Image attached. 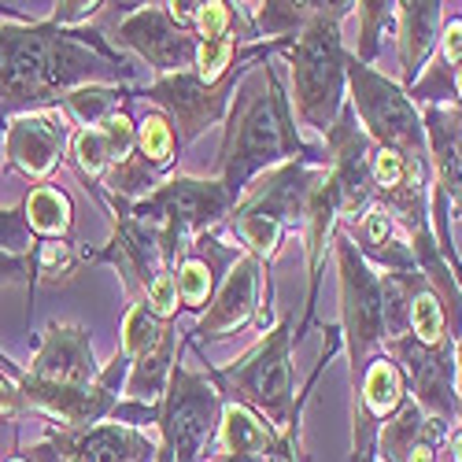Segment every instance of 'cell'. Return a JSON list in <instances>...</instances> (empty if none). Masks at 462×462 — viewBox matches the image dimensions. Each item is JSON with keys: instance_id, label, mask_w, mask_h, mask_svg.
Listing matches in <instances>:
<instances>
[{"instance_id": "6da1fadb", "label": "cell", "mask_w": 462, "mask_h": 462, "mask_svg": "<svg viewBox=\"0 0 462 462\" xmlns=\"http://www.w3.org/2000/svg\"><path fill=\"white\" fill-rule=\"evenodd\" d=\"M292 160L329 163L326 152L303 144V137L296 134L292 104L278 82V70L271 63H263V70L245 82L234 111H229V130L218 156V171H222L218 181L237 204V197L259 171L292 163Z\"/></svg>"}, {"instance_id": "7a4b0ae2", "label": "cell", "mask_w": 462, "mask_h": 462, "mask_svg": "<svg viewBox=\"0 0 462 462\" xmlns=\"http://www.w3.org/2000/svg\"><path fill=\"white\" fill-rule=\"evenodd\" d=\"M326 333H329V344L322 348V359H319L311 381H307V389L300 393V400H296V389H292V363H289V348H292V319L289 315L234 366H226V370L211 366L208 381L218 389V396H226V403H237V407L259 414L266 426H274L282 433V430H289L300 421V407H303L307 393H311L319 374L329 366L337 344H340L337 326H329Z\"/></svg>"}, {"instance_id": "3957f363", "label": "cell", "mask_w": 462, "mask_h": 462, "mask_svg": "<svg viewBox=\"0 0 462 462\" xmlns=\"http://www.w3.org/2000/svg\"><path fill=\"white\" fill-rule=\"evenodd\" d=\"M348 12H356V5H319L315 19L285 49V60L292 67L296 115L319 134H329L344 107V82H348L344 60L348 52L340 45V19Z\"/></svg>"}, {"instance_id": "277c9868", "label": "cell", "mask_w": 462, "mask_h": 462, "mask_svg": "<svg viewBox=\"0 0 462 462\" xmlns=\"http://www.w3.org/2000/svg\"><path fill=\"white\" fill-rule=\"evenodd\" d=\"M344 74H348V86H352L348 104L356 111L359 126L366 130V137L377 148L400 152L407 163H430V144H426V130H421V115L414 100L374 67H363L356 56L344 60Z\"/></svg>"}, {"instance_id": "5b68a950", "label": "cell", "mask_w": 462, "mask_h": 462, "mask_svg": "<svg viewBox=\"0 0 462 462\" xmlns=\"http://www.w3.org/2000/svg\"><path fill=\"white\" fill-rule=\"evenodd\" d=\"M218 421H222V396L208 381V374H192L181 363H174L156 418L163 433L156 462H197L200 451L218 437Z\"/></svg>"}, {"instance_id": "8992f818", "label": "cell", "mask_w": 462, "mask_h": 462, "mask_svg": "<svg viewBox=\"0 0 462 462\" xmlns=\"http://www.w3.org/2000/svg\"><path fill=\"white\" fill-rule=\"evenodd\" d=\"M337 263H340V307H344V337H348L352 352V381L359 384L374 352L389 340V326H384V292L381 278L366 266L359 255L352 234L337 237Z\"/></svg>"}, {"instance_id": "52a82bcc", "label": "cell", "mask_w": 462, "mask_h": 462, "mask_svg": "<svg viewBox=\"0 0 462 462\" xmlns=\"http://www.w3.org/2000/svg\"><path fill=\"white\" fill-rule=\"evenodd\" d=\"M130 377V359L123 352H115V359L100 370L93 384H49L33 381L26 374H15V389L23 403L45 411L52 421H60V430H89L100 426L111 411L119 407V384Z\"/></svg>"}, {"instance_id": "ba28073f", "label": "cell", "mask_w": 462, "mask_h": 462, "mask_svg": "<svg viewBox=\"0 0 462 462\" xmlns=\"http://www.w3.org/2000/svg\"><path fill=\"white\" fill-rule=\"evenodd\" d=\"M104 15L115 19V42L134 49L160 74H181L197 63L200 37H189V30L171 19L167 5H104Z\"/></svg>"}, {"instance_id": "9c48e42d", "label": "cell", "mask_w": 462, "mask_h": 462, "mask_svg": "<svg viewBox=\"0 0 462 462\" xmlns=\"http://www.w3.org/2000/svg\"><path fill=\"white\" fill-rule=\"evenodd\" d=\"M384 352L396 363L403 384H411V403H418L430 418L455 421L458 414V393H455V359H451V344L440 348H426L418 344L411 333L389 337Z\"/></svg>"}, {"instance_id": "30bf717a", "label": "cell", "mask_w": 462, "mask_h": 462, "mask_svg": "<svg viewBox=\"0 0 462 462\" xmlns=\"http://www.w3.org/2000/svg\"><path fill=\"white\" fill-rule=\"evenodd\" d=\"M70 141V126L60 111H30V115H12L5 130V156L8 167L19 171L23 178L37 181L56 171L63 160V148Z\"/></svg>"}, {"instance_id": "8fae6325", "label": "cell", "mask_w": 462, "mask_h": 462, "mask_svg": "<svg viewBox=\"0 0 462 462\" xmlns=\"http://www.w3.org/2000/svg\"><path fill=\"white\" fill-rule=\"evenodd\" d=\"M49 444L60 462H156L160 448L144 433L119 426V421H100L89 430H56L49 426Z\"/></svg>"}, {"instance_id": "7c38bea8", "label": "cell", "mask_w": 462, "mask_h": 462, "mask_svg": "<svg viewBox=\"0 0 462 462\" xmlns=\"http://www.w3.org/2000/svg\"><path fill=\"white\" fill-rule=\"evenodd\" d=\"M259 285H263V259L252 255V252H241L234 263H229V271L208 307V315H200L197 322V333L200 340H215V337H229L237 333L259 307Z\"/></svg>"}, {"instance_id": "4fadbf2b", "label": "cell", "mask_w": 462, "mask_h": 462, "mask_svg": "<svg viewBox=\"0 0 462 462\" xmlns=\"http://www.w3.org/2000/svg\"><path fill=\"white\" fill-rule=\"evenodd\" d=\"M26 377L49 384H93L100 377V366L93 359L89 329L79 322H52L37 344Z\"/></svg>"}, {"instance_id": "5bb4252c", "label": "cell", "mask_w": 462, "mask_h": 462, "mask_svg": "<svg viewBox=\"0 0 462 462\" xmlns=\"http://www.w3.org/2000/svg\"><path fill=\"white\" fill-rule=\"evenodd\" d=\"M451 433L448 421L430 418L418 403L403 400V407L377 430V451L384 462H437V444Z\"/></svg>"}, {"instance_id": "9a60e30c", "label": "cell", "mask_w": 462, "mask_h": 462, "mask_svg": "<svg viewBox=\"0 0 462 462\" xmlns=\"http://www.w3.org/2000/svg\"><path fill=\"white\" fill-rule=\"evenodd\" d=\"M440 5L437 0H418V5H400V63L403 82L414 89V79L426 70V60L437 42Z\"/></svg>"}, {"instance_id": "2e32d148", "label": "cell", "mask_w": 462, "mask_h": 462, "mask_svg": "<svg viewBox=\"0 0 462 462\" xmlns=\"http://www.w3.org/2000/svg\"><path fill=\"white\" fill-rule=\"evenodd\" d=\"M218 444L222 455H255V458H271L278 448V430L266 426V421L237 403L222 407V421H218Z\"/></svg>"}, {"instance_id": "e0dca14e", "label": "cell", "mask_w": 462, "mask_h": 462, "mask_svg": "<svg viewBox=\"0 0 462 462\" xmlns=\"http://www.w3.org/2000/svg\"><path fill=\"white\" fill-rule=\"evenodd\" d=\"M23 215H26L30 234L45 237V241H67V234H70V200H67V192L56 189V185L30 189Z\"/></svg>"}, {"instance_id": "ac0fdd59", "label": "cell", "mask_w": 462, "mask_h": 462, "mask_svg": "<svg viewBox=\"0 0 462 462\" xmlns=\"http://www.w3.org/2000/svg\"><path fill=\"white\" fill-rule=\"evenodd\" d=\"M178 137H174V126L163 111H148L141 126H137V156L156 171V174H167L171 163L178 160Z\"/></svg>"}, {"instance_id": "d6986e66", "label": "cell", "mask_w": 462, "mask_h": 462, "mask_svg": "<svg viewBox=\"0 0 462 462\" xmlns=\"http://www.w3.org/2000/svg\"><path fill=\"white\" fill-rule=\"evenodd\" d=\"M123 97H126V89H119V86H86V89L67 93L60 104L82 123V130H89V126H100L104 119H111L115 111H123Z\"/></svg>"}, {"instance_id": "ffe728a7", "label": "cell", "mask_w": 462, "mask_h": 462, "mask_svg": "<svg viewBox=\"0 0 462 462\" xmlns=\"http://www.w3.org/2000/svg\"><path fill=\"white\" fill-rule=\"evenodd\" d=\"M70 163L86 181H97L104 178L111 167H115V156H111V144L104 137L100 126H89V130H79L70 137Z\"/></svg>"}, {"instance_id": "44dd1931", "label": "cell", "mask_w": 462, "mask_h": 462, "mask_svg": "<svg viewBox=\"0 0 462 462\" xmlns=\"http://www.w3.org/2000/svg\"><path fill=\"white\" fill-rule=\"evenodd\" d=\"M411 337L418 344H426V348H440V344H451L448 340V326H444V303L440 296L426 285L414 303H411Z\"/></svg>"}, {"instance_id": "7402d4cb", "label": "cell", "mask_w": 462, "mask_h": 462, "mask_svg": "<svg viewBox=\"0 0 462 462\" xmlns=\"http://www.w3.org/2000/svg\"><path fill=\"white\" fill-rule=\"evenodd\" d=\"M241 49H245V42L237 33H229V37H215V42H200L197 45V79L204 82V86H215V82H222L226 79V70L237 63V56H241Z\"/></svg>"}, {"instance_id": "603a6c76", "label": "cell", "mask_w": 462, "mask_h": 462, "mask_svg": "<svg viewBox=\"0 0 462 462\" xmlns=\"http://www.w3.org/2000/svg\"><path fill=\"white\" fill-rule=\"evenodd\" d=\"M356 15L363 23V42H359V63L370 67L377 60V45L384 30H389L400 19V5H381V0H366V5H356Z\"/></svg>"}, {"instance_id": "cb8c5ba5", "label": "cell", "mask_w": 462, "mask_h": 462, "mask_svg": "<svg viewBox=\"0 0 462 462\" xmlns=\"http://www.w3.org/2000/svg\"><path fill=\"white\" fill-rule=\"evenodd\" d=\"M174 278H178V296H181V303L185 307H204L208 303V296H211V289H215V271L211 266L197 255V252H189L181 263H178V271H174Z\"/></svg>"}, {"instance_id": "d4e9b609", "label": "cell", "mask_w": 462, "mask_h": 462, "mask_svg": "<svg viewBox=\"0 0 462 462\" xmlns=\"http://www.w3.org/2000/svg\"><path fill=\"white\" fill-rule=\"evenodd\" d=\"M74 266V248L67 241H37L30 252V278H49L56 282L60 274H70Z\"/></svg>"}, {"instance_id": "484cf974", "label": "cell", "mask_w": 462, "mask_h": 462, "mask_svg": "<svg viewBox=\"0 0 462 462\" xmlns=\"http://www.w3.org/2000/svg\"><path fill=\"white\" fill-rule=\"evenodd\" d=\"M144 292H148V296H144L148 311L156 315L160 322H171V319L178 315V303H181V296H178V278H174V271H163V274H160L156 282H152Z\"/></svg>"}, {"instance_id": "4316f807", "label": "cell", "mask_w": 462, "mask_h": 462, "mask_svg": "<svg viewBox=\"0 0 462 462\" xmlns=\"http://www.w3.org/2000/svg\"><path fill=\"white\" fill-rule=\"evenodd\" d=\"M234 5H222V0H211V5H200L197 12V33H200V42H215V37H229L234 33Z\"/></svg>"}, {"instance_id": "83f0119b", "label": "cell", "mask_w": 462, "mask_h": 462, "mask_svg": "<svg viewBox=\"0 0 462 462\" xmlns=\"http://www.w3.org/2000/svg\"><path fill=\"white\" fill-rule=\"evenodd\" d=\"M104 5H89V0H67V5H56V12L49 15L52 26H63V30H79V26H89L97 15H100Z\"/></svg>"}, {"instance_id": "f1b7e54d", "label": "cell", "mask_w": 462, "mask_h": 462, "mask_svg": "<svg viewBox=\"0 0 462 462\" xmlns=\"http://www.w3.org/2000/svg\"><path fill=\"white\" fill-rule=\"evenodd\" d=\"M271 462H303L300 458V421L278 433V448H274Z\"/></svg>"}, {"instance_id": "f546056e", "label": "cell", "mask_w": 462, "mask_h": 462, "mask_svg": "<svg viewBox=\"0 0 462 462\" xmlns=\"http://www.w3.org/2000/svg\"><path fill=\"white\" fill-rule=\"evenodd\" d=\"M440 60L451 63V67L462 63V19H448V26H444V56Z\"/></svg>"}, {"instance_id": "4dcf8cb0", "label": "cell", "mask_w": 462, "mask_h": 462, "mask_svg": "<svg viewBox=\"0 0 462 462\" xmlns=\"http://www.w3.org/2000/svg\"><path fill=\"white\" fill-rule=\"evenodd\" d=\"M19 278H30V259H23V255H0V285L19 282ZM30 285H33V278H30Z\"/></svg>"}, {"instance_id": "1f68e13d", "label": "cell", "mask_w": 462, "mask_h": 462, "mask_svg": "<svg viewBox=\"0 0 462 462\" xmlns=\"http://www.w3.org/2000/svg\"><path fill=\"white\" fill-rule=\"evenodd\" d=\"M19 407H23L19 389H15V384H8L5 377H0V414H15Z\"/></svg>"}, {"instance_id": "d6a6232c", "label": "cell", "mask_w": 462, "mask_h": 462, "mask_svg": "<svg viewBox=\"0 0 462 462\" xmlns=\"http://www.w3.org/2000/svg\"><path fill=\"white\" fill-rule=\"evenodd\" d=\"M208 462H271V458H255V455H211Z\"/></svg>"}, {"instance_id": "836d02e7", "label": "cell", "mask_w": 462, "mask_h": 462, "mask_svg": "<svg viewBox=\"0 0 462 462\" xmlns=\"http://www.w3.org/2000/svg\"><path fill=\"white\" fill-rule=\"evenodd\" d=\"M455 374H458V414H462V344H458V356H455Z\"/></svg>"}, {"instance_id": "e575fe53", "label": "cell", "mask_w": 462, "mask_h": 462, "mask_svg": "<svg viewBox=\"0 0 462 462\" xmlns=\"http://www.w3.org/2000/svg\"><path fill=\"white\" fill-rule=\"evenodd\" d=\"M451 458H455V462H462V430L451 437Z\"/></svg>"}, {"instance_id": "d590c367", "label": "cell", "mask_w": 462, "mask_h": 462, "mask_svg": "<svg viewBox=\"0 0 462 462\" xmlns=\"http://www.w3.org/2000/svg\"><path fill=\"white\" fill-rule=\"evenodd\" d=\"M455 97H458V100H462V63H458V67H455Z\"/></svg>"}, {"instance_id": "8d00e7d4", "label": "cell", "mask_w": 462, "mask_h": 462, "mask_svg": "<svg viewBox=\"0 0 462 462\" xmlns=\"http://www.w3.org/2000/svg\"><path fill=\"white\" fill-rule=\"evenodd\" d=\"M5 130H8V115L0 111V144H5Z\"/></svg>"}, {"instance_id": "74e56055", "label": "cell", "mask_w": 462, "mask_h": 462, "mask_svg": "<svg viewBox=\"0 0 462 462\" xmlns=\"http://www.w3.org/2000/svg\"><path fill=\"white\" fill-rule=\"evenodd\" d=\"M8 462H26V458H8Z\"/></svg>"}]
</instances>
